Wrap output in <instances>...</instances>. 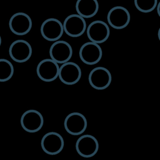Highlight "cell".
I'll return each mask as SVG.
<instances>
[{
  "label": "cell",
  "mask_w": 160,
  "mask_h": 160,
  "mask_svg": "<svg viewBox=\"0 0 160 160\" xmlns=\"http://www.w3.org/2000/svg\"><path fill=\"white\" fill-rule=\"evenodd\" d=\"M42 151L49 155H56L61 152L64 146L62 136L54 131L45 134L41 141Z\"/></svg>",
  "instance_id": "4"
},
{
  "label": "cell",
  "mask_w": 160,
  "mask_h": 160,
  "mask_svg": "<svg viewBox=\"0 0 160 160\" xmlns=\"http://www.w3.org/2000/svg\"><path fill=\"white\" fill-rule=\"evenodd\" d=\"M62 25L64 32L72 38H77L82 35L87 28L84 18L78 14H70L67 16Z\"/></svg>",
  "instance_id": "10"
},
{
  "label": "cell",
  "mask_w": 160,
  "mask_h": 160,
  "mask_svg": "<svg viewBox=\"0 0 160 160\" xmlns=\"http://www.w3.org/2000/svg\"><path fill=\"white\" fill-rule=\"evenodd\" d=\"M158 39L160 41V28H159V30H158Z\"/></svg>",
  "instance_id": "20"
},
{
  "label": "cell",
  "mask_w": 160,
  "mask_h": 160,
  "mask_svg": "<svg viewBox=\"0 0 160 160\" xmlns=\"http://www.w3.org/2000/svg\"><path fill=\"white\" fill-rule=\"evenodd\" d=\"M32 52L30 44L23 39H18L11 43L9 48V54L14 61L22 63L28 61Z\"/></svg>",
  "instance_id": "7"
},
{
  "label": "cell",
  "mask_w": 160,
  "mask_h": 160,
  "mask_svg": "<svg viewBox=\"0 0 160 160\" xmlns=\"http://www.w3.org/2000/svg\"><path fill=\"white\" fill-rule=\"evenodd\" d=\"M88 81L92 88L97 90H103L109 86L112 81V76L107 68L98 66L90 71Z\"/></svg>",
  "instance_id": "1"
},
{
  "label": "cell",
  "mask_w": 160,
  "mask_h": 160,
  "mask_svg": "<svg viewBox=\"0 0 160 160\" xmlns=\"http://www.w3.org/2000/svg\"><path fill=\"white\" fill-rule=\"evenodd\" d=\"M130 19L131 16L129 11L121 6L112 8L107 15L109 25L116 29H122L127 27Z\"/></svg>",
  "instance_id": "2"
},
{
  "label": "cell",
  "mask_w": 160,
  "mask_h": 160,
  "mask_svg": "<svg viewBox=\"0 0 160 160\" xmlns=\"http://www.w3.org/2000/svg\"><path fill=\"white\" fill-rule=\"evenodd\" d=\"M32 25V22L30 16L22 12L14 14L9 21L11 31L18 36L27 34L31 29Z\"/></svg>",
  "instance_id": "8"
},
{
  "label": "cell",
  "mask_w": 160,
  "mask_h": 160,
  "mask_svg": "<svg viewBox=\"0 0 160 160\" xmlns=\"http://www.w3.org/2000/svg\"><path fill=\"white\" fill-rule=\"evenodd\" d=\"M81 74V69L76 63L68 61L59 67L58 77L64 84L73 85L80 80Z\"/></svg>",
  "instance_id": "13"
},
{
  "label": "cell",
  "mask_w": 160,
  "mask_h": 160,
  "mask_svg": "<svg viewBox=\"0 0 160 160\" xmlns=\"http://www.w3.org/2000/svg\"><path fill=\"white\" fill-rule=\"evenodd\" d=\"M134 3L138 11L148 13L152 11L156 8L158 0H134Z\"/></svg>",
  "instance_id": "18"
},
{
  "label": "cell",
  "mask_w": 160,
  "mask_h": 160,
  "mask_svg": "<svg viewBox=\"0 0 160 160\" xmlns=\"http://www.w3.org/2000/svg\"><path fill=\"white\" fill-rule=\"evenodd\" d=\"M76 10L79 16L84 18L94 16L99 10L98 0H77Z\"/></svg>",
  "instance_id": "16"
},
{
  "label": "cell",
  "mask_w": 160,
  "mask_h": 160,
  "mask_svg": "<svg viewBox=\"0 0 160 160\" xmlns=\"http://www.w3.org/2000/svg\"><path fill=\"white\" fill-rule=\"evenodd\" d=\"M79 55L82 62L88 65H94L101 59L102 51L99 44L89 41L81 46Z\"/></svg>",
  "instance_id": "9"
},
{
  "label": "cell",
  "mask_w": 160,
  "mask_h": 160,
  "mask_svg": "<svg viewBox=\"0 0 160 160\" xmlns=\"http://www.w3.org/2000/svg\"><path fill=\"white\" fill-rule=\"evenodd\" d=\"M72 55V48L70 44L65 41H56L49 48L51 59L58 64H63L69 61Z\"/></svg>",
  "instance_id": "14"
},
{
  "label": "cell",
  "mask_w": 160,
  "mask_h": 160,
  "mask_svg": "<svg viewBox=\"0 0 160 160\" xmlns=\"http://www.w3.org/2000/svg\"><path fill=\"white\" fill-rule=\"evenodd\" d=\"M14 67L8 59H0V82L9 81L13 76Z\"/></svg>",
  "instance_id": "17"
},
{
  "label": "cell",
  "mask_w": 160,
  "mask_h": 160,
  "mask_svg": "<svg viewBox=\"0 0 160 160\" xmlns=\"http://www.w3.org/2000/svg\"><path fill=\"white\" fill-rule=\"evenodd\" d=\"M59 66L58 63L52 59L41 60L36 68V73L38 78L45 82L54 81L59 74Z\"/></svg>",
  "instance_id": "15"
},
{
  "label": "cell",
  "mask_w": 160,
  "mask_h": 160,
  "mask_svg": "<svg viewBox=\"0 0 160 160\" xmlns=\"http://www.w3.org/2000/svg\"><path fill=\"white\" fill-rule=\"evenodd\" d=\"M76 150L78 154L85 158H89L96 154L99 149V142L97 139L90 134L80 136L76 142Z\"/></svg>",
  "instance_id": "6"
},
{
  "label": "cell",
  "mask_w": 160,
  "mask_h": 160,
  "mask_svg": "<svg viewBox=\"0 0 160 160\" xmlns=\"http://www.w3.org/2000/svg\"><path fill=\"white\" fill-rule=\"evenodd\" d=\"M88 39L94 42L101 44L108 40L110 35V29L108 24L101 20L91 22L86 28Z\"/></svg>",
  "instance_id": "3"
},
{
  "label": "cell",
  "mask_w": 160,
  "mask_h": 160,
  "mask_svg": "<svg viewBox=\"0 0 160 160\" xmlns=\"http://www.w3.org/2000/svg\"><path fill=\"white\" fill-rule=\"evenodd\" d=\"M64 126L68 133L71 135L78 136L85 131L88 126V121L82 114L73 112L66 117Z\"/></svg>",
  "instance_id": "5"
},
{
  "label": "cell",
  "mask_w": 160,
  "mask_h": 160,
  "mask_svg": "<svg viewBox=\"0 0 160 160\" xmlns=\"http://www.w3.org/2000/svg\"><path fill=\"white\" fill-rule=\"evenodd\" d=\"M21 127L26 131L34 133L39 131L44 124V119L40 112L35 109L25 111L20 119Z\"/></svg>",
  "instance_id": "11"
},
{
  "label": "cell",
  "mask_w": 160,
  "mask_h": 160,
  "mask_svg": "<svg viewBox=\"0 0 160 160\" xmlns=\"http://www.w3.org/2000/svg\"><path fill=\"white\" fill-rule=\"evenodd\" d=\"M156 8H157V12H158V16L160 17V1L158 3L157 6H156Z\"/></svg>",
  "instance_id": "19"
},
{
  "label": "cell",
  "mask_w": 160,
  "mask_h": 160,
  "mask_svg": "<svg viewBox=\"0 0 160 160\" xmlns=\"http://www.w3.org/2000/svg\"><path fill=\"white\" fill-rule=\"evenodd\" d=\"M40 32L46 40L56 41L59 40L63 34V25L59 20L56 18H48L42 23Z\"/></svg>",
  "instance_id": "12"
},
{
  "label": "cell",
  "mask_w": 160,
  "mask_h": 160,
  "mask_svg": "<svg viewBox=\"0 0 160 160\" xmlns=\"http://www.w3.org/2000/svg\"><path fill=\"white\" fill-rule=\"evenodd\" d=\"M1 42H2V40H1V36H0V46H1Z\"/></svg>",
  "instance_id": "21"
}]
</instances>
